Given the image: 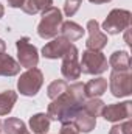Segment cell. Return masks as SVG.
<instances>
[{"instance_id": "6da1fadb", "label": "cell", "mask_w": 132, "mask_h": 134, "mask_svg": "<svg viewBox=\"0 0 132 134\" xmlns=\"http://www.w3.org/2000/svg\"><path fill=\"white\" fill-rule=\"evenodd\" d=\"M84 101H86L84 84L75 81L67 86L64 94H61L59 97L51 100V103L48 104V109H47V115L50 120H56L61 123L73 122L76 112L82 108Z\"/></svg>"}, {"instance_id": "7a4b0ae2", "label": "cell", "mask_w": 132, "mask_h": 134, "mask_svg": "<svg viewBox=\"0 0 132 134\" xmlns=\"http://www.w3.org/2000/svg\"><path fill=\"white\" fill-rule=\"evenodd\" d=\"M62 13L56 6H50L45 11H42L40 22L37 25V34L42 39H53L56 37L61 25H62Z\"/></svg>"}, {"instance_id": "3957f363", "label": "cell", "mask_w": 132, "mask_h": 134, "mask_svg": "<svg viewBox=\"0 0 132 134\" xmlns=\"http://www.w3.org/2000/svg\"><path fill=\"white\" fill-rule=\"evenodd\" d=\"M44 84V73L40 69H27L17 80V91L25 97H34Z\"/></svg>"}, {"instance_id": "277c9868", "label": "cell", "mask_w": 132, "mask_h": 134, "mask_svg": "<svg viewBox=\"0 0 132 134\" xmlns=\"http://www.w3.org/2000/svg\"><path fill=\"white\" fill-rule=\"evenodd\" d=\"M131 19H132L131 11L115 8L107 14L106 20L103 22V30L107 34L123 33L124 30H128L131 27Z\"/></svg>"}, {"instance_id": "5b68a950", "label": "cell", "mask_w": 132, "mask_h": 134, "mask_svg": "<svg viewBox=\"0 0 132 134\" xmlns=\"http://www.w3.org/2000/svg\"><path fill=\"white\" fill-rule=\"evenodd\" d=\"M81 73L86 75H101L107 70V58L101 53V52H95V50H86L82 52L81 56Z\"/></svg>"}, {"instance_id": "8992f818", "label": "cell", "mask_w": 132, "mask_h": 134, "mask_svg": "<svg viewBox=\"0 0 132 134\" xmlns=\"http://www.w3.org/2000/svg\"><path fill=\"white\" fill-rule=\"evenodd\" d=\"M109 89L112 92L113 97L117 98H123V97H129L132 92V75L129 72H110V78H109Z\"/></svg>"}, {"instance_id": "52a82bcc", "label": "cell", "mask_w": 132, "mask_h": 134, "mask_svg": "<svg viewBox=\"0 0 132 134\" xmlns=\"http://www.w3.org/2000/svg\"><path fill=\"white\" fill-rule=\"evenodd\" d=\"M16 48H17V59H19L20 67L33 69V67L37 66V63H39V53H37V48L31 44L30 37L23 36V37L17 39Z\"/></svg>"}, {"instance_id": "ba28073f", "label": "cell", "mask_w": 132, "mask_h": 134, "mask_svg": "<svg viewBox=\"0 0 132 134\" xmlns=\"http://www.w3.org/2000/svg\"><path fill=\"white\" fill-rule=\"evenodd\" d=\"M61 73L65 80L76 81L81 76V66H79V50L76 45H70L67 53L62 56V66Z\"/></svg>"}, {"instance_id": "9c48e42d", "label": "cell", "mask_w": 132, "mask_h": 134, "mask_svg": "<svg viewBox=\"0 0 132 134\" xmlns=\"http://www.w3.org/2000/svg\"><path fill=\"white\" fill-rule=\"evenodd\" d=\"M132 114V101H123V103H113V104H104L101 115L104 120L117 123L131 119Z\"/></svg>"}, {"instance_id": "30bf717a", "label": "cell", "mask_w": 132, "mask_h": 134, "mask_svg": "<svg viewBox=\"0 0 132 134\" xmlns=\"http://www.w3.org/2000/svg\"><path fill=\"white\" fill-rule=\"evenodd\" d=\"M89 31V39L86 42L87 45V50H95V52H101L106 45H107V34L103 33L101 28H99V24L95 19H90L87 22V28Z\"/></svg>"}, {"instance_id": "8fae6325", "label": "cell", "mask_w": 132, "mask_h": 134, "mask_svg": "<svg viewBox=\"0 0 132 134\" xmlns=\"http://www.w3.org/2000/svg\"><path fill=\"white\" fill-rule=\"evenodd\" d=\"M71 42L67 41L65 37L62 36H56L53 37L50 42H47L44 47H42V56L47 58V59H58V58H62L67 53V50L70 48Z\"/></svg>"}, {"instance_id": "7c38bea8", "label": "cell", "mask_w": 132, "mask_h": 134, "mask_svg": "<svg viewBox=\"0 0 132 134\" xmlns=\"http://www.w3.org/2000/svg\"><path fill=\"white\" fill-rule=\"evenodd\" d=\"M73 123L76 125L78 131L79 133H84V134H89L92 133L97 126V117H93L92 114H89L87 111H84L82 108L76 112L75 119H73Z\"/></svg>"}, {"instance_id": "4fadbf2b", "label": "cell", "mask_w": 132, "mask_h": 134, "mask_svg": "<svg viewBox=\"0 0 132 134\" xmlns=\"http://www.w3.org/2000/svg\"><path fill=\"white\" fill-rule=\"evenodd\" d=\"M109 66L115 72H129L131 70V58L124 50H117L109 58Z\"/></svg>"}, {"instance_id": "5bb4252c", "label": "cell", "mask_w": 132, "mask_h": 134, "mask_svg": "<svg viewBox=\"0 0 132 134\" xmlns=\"http://www.w3.org/2000/svg\"><path fill=\"white\" fill-rule=\"evenodd\" d=\"M106 91H107V80L103 76L93 78L84 84V95L87 98H99Z\"/></svg>"}, {"instance_id": "9a60e30c", "label": "cell", "mask_w": 132, "mask_h": 134, "mask_svg": "<svg viewBox=\"0 0 132 134\" xmlns=\"http://www.w3.org/2000/svg\"><path fill=\"white\" fill-rule=\"evenodd\" d=\"M20 64L9 55L0 53V76H14L19 75L20 72Z\"/></svg>"}, {"instance_id": "2e32d148", "label": "cell", "mask_w": 132, "mask_h": 134, "mask_svg": "<svg viewBox=\"0 0 132 134\" xmlns=\"http://www.w3.org/2000/svg\"><path fill=\"white\" fill-rule=\"evenodd\" d=\"M59 31H61V36L65 37L67 41L75 42V41H78V39L82 37V34H84L86 30H84L79 24H76V22H73V20H67V22H62Z\"/></svg>"}, {"instance_id": "e0dca14e", "label": "cell", "mask_w": 132, "mask_h": 134, "mask_svg": "<svg viewBox=\"0 0 132 134\" xmlns=\"http://www.w3.org/2000/svg\"><path fill=\"white\" fill-rule=\"evenodd\" d=\"M30 130L34 134H47L50 130V119L45 112H37L30 117Z\"/></svg>"}, {"instance_id": "ac0fdd59", "label": "cell", "mask_w": 132, "mask_h": 134, "mask_svg": "<svg viewBox=\"0 0 132 134\" xmlns=\"http://www.w3.org/2000/svg\"><path fill=\"white\" fill-rule=\"evenodd\" d=\"M17 101V92L8 89L0 94V115H8Z\"/></svg>"}, {"instance_id": "d6986e66", "label": "cell", "mask_w": 132, "mask_h": 134, "mask_svg": "<svg viewBox=\"0 0 132 134\" xmlns=\"http://www.w3.org/2000/svg\"><path fill=\"white\" fill-rule=\"evenodd\" d=\"M50 6H53V0H25L22 11L27 14H37Z\"/></svg>"}, {"instance_id": "ffe728a7", "label": "cell", "mask_w": 132, "mask_h": 134, "mask_svg": "<svg viewBox=\"0 0 132 134\" xmlns=\"http://www.w3.org/2000/svg\"><path fill=\"white\" fill-rule=\"evenodd\" d=\"M27 130V125L16 117H8L3 122V131L5 134H20Z\"/></svg>"}, {"instance_id": "44dd1931", "label": "cell", "mask_w": 132, "mask_h": 134, "mask_svg": "<svg viewBox=\"0 0 132 134\" xmlns=\"http://www.w3.org/2000/svg\"><path fill=\"white\" fill-rule=\"evenodd\" d=\"M67 81L65 80H55V81H51L50 84H48V87H47V95H48V98H51V100H55L56 97H59L61 94H64L67 89Z\"/></svg>"}, {"instance_id": "7402d4cb", "label": "cell", "mask_w": 132, "mask_h": 134, "mask_svg": "<svg viewBox=\"0 0 132 134\" xmlns=\"http://www.w3.org/2000/svg\"><path fill=\"white\" fill-rule=\"evenodd\" d=\"M104 108V101L99 100V98H89L82 103V109L87 111L89 114H92L93 117H98L101 115V111Z\"/></svg>"}, {"instance_id": "603a6c76", "label": "cell", "mask_w": 132, "mask_h": 134, "mask_svg": "<svg viewBox=\"0 0 132 134\" xmlns=\"http://www.w3.org/2000/svg\"><path fill=\"white\" fill-rule=\"evenodd\" d=\"M131 131H132V123H131V120L128 119V120H124L123 123L113 125V126L110 128L109 134H131Z\"/></svg>"}, {"instance_id": "cb8c5ba5", "label": "cell", "mask_w": 132, "mask_h": 134, "mask_svg": "<svg viewBox=\"0 0 132 134\" xmlns=\"http://www.w3.org/2000/svg\"><path fill=\"white\" fill-rule=\"evenodd\" d=\"M81 6V0H65L64 3V14L67 17H71L76 14V11Z\"/></svg>"}, {"instance_id": "d4e9b609", "label": "cell", "mask_w": 132, "mask_h": 134, "mask_svg": "<svg viewBox=\"0 0 132 134\" xmlns=\"http://www.w3.org/2000/svg\"><path fill=\"white\" fill-rule=\"evenodd\" d=\"M59 134H79V131H78V128L73 122H64Z\"/></svg>"}, {"instance_id": "484cf974", "label": "cell", "mask_w": 132, "mask_h": 134, "mask_svg": "<svg viewBox=\"0 0 132 134\" xmlns=\"http://www.w3.org/2000/svg\"><path fill=\"white\" fill-rule=\"evenodd\" d=\"M6 2H8V6L11 8H22L25 3V0H6Z\"/></svg>"}, {"instance_id": "4316f807", "label": "cell", "mask_w": 132, "mask_h": 134, "mask_svg": "<svg viewBox=\"0 0 132 134\" xmlns=\"http://www.w3.org/2000/svg\"><path fill=\"white\" fill-rule=\"evenodd\" d=\"M5 50H6V42L0 39V53H5Z\"/></svg>"}, {"instance_id": "83f0119b", "label": "cell", "mask_w": 132, "mask_h": 134, "mask_svg": "<svg viewBox=\"0 0 132 134\" xmlns=\"http://www.w3.org/2000/svg\"><path fill=\"white\" fill-rule=\"evenodd\" d=\"M90 3H95V5H103V3H107V2H112V0H89Z\"/></svg>"}, {"instance_id": "f1b7e54d", "label": "cell", "mask_w": 132, "mask_h": 134, "mask_svg": "<svg viewBox=\"0 0 132 134\" xmlns=\"http://www.w3.org/2000/svg\"><path fill=\"white\" fill-rule=\"evenodd\" d=\"M3 16H5V6H3V5L0 3V19H2Z\"/></svg>"}, {"instance_id": "f546056e", "label": "cell", "mask_w": 132, "mask_h": 134, "mask_svg": "<svg viewBox=\"0 0 132 134\" xmlns=\"http://www.w3.org/2000/svg\"><path fill=\"white\" fill-rule=\"evenodd\" d=\"M2 131H3V123L0 122V133H2Z\"/></svg>"}, {"instance_id": "4dcf8cb0", "label": "cell", "mask_w": 132, "mask_h": 134, "mask_svg": "<svg viewBox=\"0 0 132 134\" xmlns=\"http://www.w3.org/2000/svg\"><path fill=\"white\" fill-rule=\"evenodd\" d=\"M20 134H31V133H30V131H28V130H25V131H23V133H20Z\"/></svg>"}]
</instances>
